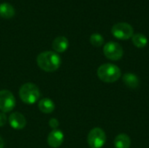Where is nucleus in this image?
<instances>
[{"label": "nucleus", "instance_id": "f257e3e1", "mask_svg": "<svg viewBox=\"0 0 149 148\" xmlns=\"http://www.w3.org/2000/svg\"><path fill=\"white\" fill-rule=\"evenodd\" d=\"M37 63L40 69L46 72H56L61 65V58L55 51H44L38 54Z\"/></svg>", "mask_w": 149, "mask_h": 148}, {"label": "nucleus", "instance_id": "f03ea898", "mask_svg": "<svg viewBox=\"0 0 149 148\" xmlns=\"http://www.w3.org/2000/svg\"><path fill=\"white\" fill-rule=\"evenodd\" d=\"M97 75L99 79L105 83H113L121 77V71L117 65L107 63L98 68Z\"/></svg>", "mask_w": 149, "mask_h": 148}, {"label": "nucleus", "instance_id": "7ed1b4c3", "mask_svg": "<svg viewBox=\"0 0 149 148\" xmlns=\"http://www.w3.org/2000/svg\"><path fill=\"white\" fill-rule=\"evenodd\" d=\"M19 97L24 103L32 105L39 99L40 91L36 85L25 83L19 89Z\"/></svg>", "mask_w": 149, "mask_h": 148}, {"label": "nucleus", "instance_id": "20e7f679", "mask_svg": "<svg viewBox=\"0 0 149 148\" xmlns=\"http://www.w3.org/2000/svg\"><path fill=\"white\" fill-rule=\"evenodd\" d=\"M112 33L118 39L127 40L133 37L134 28L128 23L120 22L113 24V26L112 27Z\"/></svg>", "mask_w": 149, "mask_h": 148}, {"label": "nucleus", "instance_id": "39448f33", "mask_svg": "<svg viewBox=\"0 0 149 148\" xmlns=\"http://www.w3.org/2000/svg\"><path fill=\"white\" fill-rule=\"evenodd\" d=\"M107 135L105 132L99 127L92 129L87 136V142L91 148H101L105 145Z\"/></svg>", "mask_w": 149, "mask_h": 148}, {"label": "nucleus", "instance_id": "423d86ee", "mask_svg": "<svg viewBox=\"0 0 149 148\" xmlns=\"http://www.w3.org/2000/svg\"><path fill=\"white\" fill-rule=\"evenodd\" d=\"M103 51L105 56L111 60H120L122 56H123V48L122 46L116 42L111 41L108 42L105 44L104 48H103Z\"/></svg>", "mask_w": 149, "mask_h": 148}, {"label": "nucleus", "instance_id": "0eeeda50", "mask_svg": "<svg viewBox=\"0 0 149 148\" xmlns=\"http://www.w3.org/2000/svg\"><path fill=\"white\" fill-rule=\"evenodd\" d=\"M16 105L14 95L8 90L0 91V110L3 113H9L12 111Z\"/></svg>", "mask_w": 149, "mask_h": 148}, {"label": "nucleus", "instance_id": "6e6552de", "mask_svg": "<svg viewBox=\"0 0 149 148\" xmlns=\"http://www.w3.org/2000/svg\"><path fill=\"white\" fill-rule=\"evenodd\" d=\"M64 141V133L58 129L52 130L48 137H47V143L52 148L59 147Z\"/></svg>", "mask_w": 149, "mask_h": 148}, {"label": "nucleus", "instance_id": "1a4fd4ad", "mask_svg": "<svg viewBox=\"0 0 149 148\" xmlns=\"http://www.w3.org/2000/svg\"><path fill=\"white\" fill-rule=\"evenodd\" d=\"M8 120L10 126L16 130H21L26 126V120L24 116L20 113H12L10 115Z\"/></svg>", "mask_w": 149, "mask_h": 148}, {"label": "nucleus", "instance_id": "9d476101", "mask_svg": "<svg viewBox=\"0 0 149 148\" xmlns=\"http://www.w3.org/2000/svg\"><path fill=\"white\" fill-rule=\"evenodd\" d=\"M68 46H69V41L64 36L57 37L52 42V48H53L54 51L57 53L65 51L67 50Z\"/></svg>", "mask_w": 149, "mask_h": 148}, {"label": "nucleus", "instance_id": "9b49d317", "mask_svg": "<svg viewBox=\"0 0 149 148\" xmlns=\"http://www.w3.org/2000/svg\"><path fill=\"white\" fill-rule=\"evenodd\" d=\"M38 108L44 113H46V114L52 113L55 110V104L52 99L48 98H44L39 100Z\"/></svg>", "mask_w": 149, "mask_h": 148}, {"label": "nucleus", "instance_id": "f8f14e48", "mask_svg": "<svg viewBox=\"0 0 149 148\" xmlns=\"http://www.w3.org/2000/svg\"><path fill=\"white\" fill-rule=\"evenodd\" d=\"M122 80L124 82V84L132 89L137 88L140 85V79L139 78L133 73H126L123 75L122 77Z\"/></svg>", "mask_w": 149, "mask_h": 148}, {"label": "nucleus", "instance_id": "ddd939ff", "mask_svg": "<svg viewBox=\"0 0 149 148\" xmlns=\"http://www.w3.org/2000/svg\"><path fill=\"white\" fill-rule=\"evenodd\" d=\"M131 146V139L125 133H120L114 140L115 148H129Z\"/></svg>", "mask_w": 149, "mask_h": 148}, {"label": "nucleus", "instance_id": "4468645a", "mask_svg": "<svg viewBox=\"0 0 149 148\" xmlns=\"http://www.w3.org/2000/svg\"><path fill=\"white\" fill-rule=\"evenodd\" d=\"M15 15L14 7L9 3H3L0 4V16L3 18H11Z\"/></svg>", "mask_w": 149, "mask_h": 148}, {"label": "nucleus", "instance_id": "2eb2a0df", "mask_svg": "<svg viewBox=\"0 0 149 148\" xmlns=\"http://www.w3.org/2000/svg\"><path fill=\"white\" fill-rule=\"evenodd\" d=\"M134 44L138 48H143L148 44V38L142 33H135L132 37Z\"/></svg>", "mask_w": 149, "mask_h": 148}, {"label": "nucleus", "instance_id": "dca6fc26", "mask_svg": "<svg viewBox=\"0 0 149 148\" xmlns=\"http://www.w3.org/2000/svg\"><path fill=\"white\" fill-rule=\"evenodd\" d=\"M90 42L93 46L100 47L104 44V38L100 33H93L90 37Z\"/></svg>", "mask_w": 149, "mask_h": 148}, {"label": "nucleus", "instance_id": "f3484780", "mask_svg": "<svg viewBox=\"0 0 149 148\" xmlns=\"http://www.w3.org/2000/svg\"><path fill=\"white\" fill-rule=\"evenodd\" d=\"M49 126L53 129V130H55V129H57V127L59 126V122H58V120H57V119H51L50 120V121H49Z\"/></svg>", "mask_w": 149, "mask_h": 148}, {"label": "nucleus", "instance_id": "a211bd4d", "mask_svg": "<svg viewBox=\"0 0 149 148\" xmlns=\"http://www.w3.org/2000/svg\"><path fill=\"white\" fill-rule=\"evenodd\" d=\"M7 116L5 114V113H0V127L3 126L6 123H7Z\"/></svg>", "mask_w": 149, "mask_h": 148}, {"label": "nucleus", "instance_id": "6ab92c4d", "mask_svg": "<svg viewBox=\"0 0 149 148\" xmlns=\"http://www.w3.org/2000/svg\"><path fill=\"white\" fill-rule=\"evenodd\" d=\"M3 147H4L3 140L2 139V137H0V148H3Z\"/></svg>", "mask_w": 149, "mask_h": 148}]
</instances>
